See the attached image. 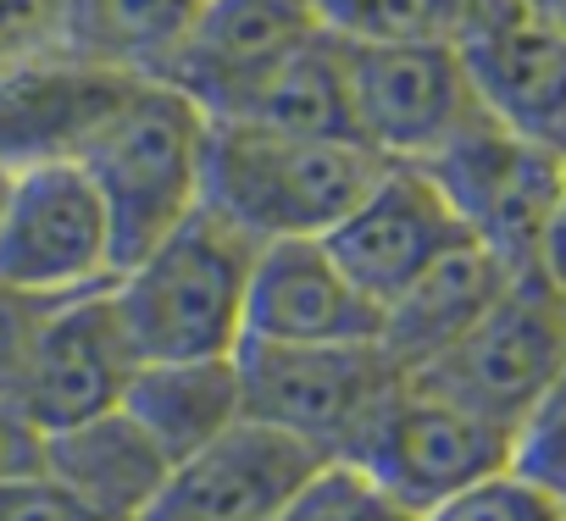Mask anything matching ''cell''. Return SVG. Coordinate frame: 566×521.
I'll return each mask as SVG.
<instances>
[{
  "label": "cell",
  "mask_w": 566,
  "mask_h": 521,
  "mask_svg": "<svg viewBox=\"0 0 566 521\" xmlns=\"http://www.w3.org/2000/svg\"><path fill=\"white\" fill-rule=\"evenodd\" d=\"M261 244L200 205L112 284L139 361H222L244 344V306Z\"/></svg>",
  "instance_id": "1"
},
{
  "label": "cell",
  "mask_w": 566,
  "mask_h": 521,
  "mask_svg": "<svg viewBox=\"0 0 566 521\" xmlns=\"http://www.w3.org/2000/svg\"><path fill=\"white\" fill-rule=\"evenodd\" d=\"M389 161L356 139H301L250 123H211L206 200L255 244L328 238Z\"/></svg>",
  "instance_id": "2"
},
{
  "label": "cell",
  "mask_w": 566,
  "mask_h": 521,
  "mask_svg": "<svg viewBox=\"0 0 566 521\" xmlns=\"http://www.w3.org/2000/svg\"><path fill=\"white\" fill-rule=\"evenodd\" d=\"M206 145L211 117L172 84L145 78L134 100L106 123V134L78 161L101 189L117 244V278L150 255L184 216L206 200Z\"/></svg>",
  "instance_id": "3"
},
{
  "label": "cell",
  "mask_w": 566,
  "mask_h": 521,
  "mask_svg": "<svg viewBox=\"0 0 566 521\" xmlns=\"http://www.w3.org/2000/svg\"><path fill=\"white\" fill-rule=\"evenodd\" d=\"M566 361V295L538 273L522 267L500 289V300L417 378H428L455 405L478 411L500 433H522L538 405L549 400Z\"/></svg>",
  "instance_id": "4"
},
{
  "label": "cell",
  "mask_w": 566,
  "mask_h": 521,
  "mask_svg": "<svg viewBox=\"0 0 566 521\" xmlns=\"http://www.w3.org/2000/svg\"><path fill=\"white\" fill-rule=\"evenodd\" d=\"M239 394L244 422L277 427L312 444L328 460H345L389 389L406 378L378 339L367 344H255L244 339L239 355Z\"/></svg>",
  "instance_id": "5"
},
{
  "label": "cell",
  "mask_w": 566,
  "mask_h": 521,
  "mask_svg": "<svg viewBox=\"0 0 566 521\" xmlns=\"http://www.w3.org/2000/svg\"><path fill=\"white\" fill-rule=\"evenodd\" d=\"M511 449H516L511 433H500L478 411L455 405L428 378L406 372L345 460L361 466L373 482H384L406 510L428 515L433 504L505 471Z\"/></svg>",
  "instance_id": "6"
},
{
  "label": "cell",
  "mask_w": 566,
  "mask_h": 521,
  "mask_svg": "<svg viewBox=\"0 0 566 521\" xmlns=\"http://www.w3.org/2000/svg\"><path fill=\"white\" fill-rule=\"evenodd\" d=\"M422 167L483 249H494L511 273L538 267L544 227L566 194V167L544 139H527L483 111Z\"/></svg>",
  "instance_id": "7"
},
{
  "label": "cell",
  "mask_w": 566,
  "mask_h": 521,
  "mask_svg": "<svg viewBox=\"0 0 566 521\" xmlns=\"http://www.w3.org/2000/svg\"><path fill=\"white\" fill-rule=\"evenodd\" d=\"M0 284L45 306L117 284L112 216L78 161L18 172L0 216Z\"/></svg>",
  "instance_id": "8"
},
{
  "label": "cell",
  "mask_w": 566,
  "mask_h": 521,
  "mask_svg": "<svg viewBox=\"0 0 566 521\" xmlns=\"http://www.w3.org/2000/svg\"><path fill=\"white\" fill-rule=\"evenodd\" d=\"M356 139L384 161H433L467 123L483 117L455 45H345Z\"/></svg>",
  "instance_id": "9"
},
{
  "label": "cell",
  "mask_w": 566,
  "mask_h": 521,
  "mask_svg": "<svg viewBox=\"0 0 566 521\" xmlns=\"http://www.w3.org/2000/svg\"><path fill=\"white\" fill-rule=\"evenodd\" d=\"M134 372H139V350H134L117 295L106 284V289L45 306V317L34 328L29 366H23L18 405L51 438V433H67L106 411H123Z\"/></svg>",
  "instance_id": "10"
},
{
  "label": "cell",
  "mask_w": 566,
  "mask_h": 521,
  "mask_svg": "<svg viewBox=\"0 0 566 521\" xmlns=\"http://www.w3.org/2000/svg\"><path fill=\"white\" fill-rule=\"evenodd\" d=\"M467 238L472 233L461 227V216L444 200V189L433 183V172L411 167V161H389L378 172V183L361 194V205L323 244L339 260V273L384 311Z\"/></svg>",
  "instance_id": "11"
},
{
  "label": "cell",
  "mask_w": 566,
  "mask_h": 521,
  "mask_svg": "<svg viewBox=\"0 0 566 521\" xmlns=\"http://www.w3.org/2000/svg\"><path fill=\"white\" fill-rule=\"evenodd\" d=\"M139 84L145 78L101 67L73 51L0 73V167L34 172L84 161Z\"/></svg>",
  "instance_id": "12"
},
{
  "label": "cell",
  "mask_w": 566,
  "mask_h": 521,
  "mask_svg": "<svg viewBox=\"0 0 566 521\" xmlns=\"http://www.w3.org/2000/svg\"><path fill=\"white\" fill-rule=\"evenodd\" d=\"M455 51L478 106L494 123L549 145V134L566 123V34L538 0H478Z\"/></svg>",
  "instance_id": "13"
},
{
  "label": "cell",
  "mask_w": 566,
  "mask_h": 521,
  "mask_svg": "<svg viewBox=\"0 0 566 521\" xmlns=\"http://www.w3.org/2000/svg\"><path fill=\"white\" fill-rule=\"evenodd\" d=\"M323 460L328 455L290 433L239 422L217 444L172 466L145 521H283Z\"/></svg>",
  "instance_id": "14"
},
{
  "label": "cell",
  "mask_w": 566,
  "mask_h": 521,
  "mask_svg": "<svg viewBox=\"0 0 566 521\" xmlns=\"http://www.w3.org/2000/svg\"><path fill=\"white\" fill-rule=\"evenodd\" d=\"M384 333V311L339 273L323 238L261 244L250 273L244 339L255 344H367Z\"/></svg>",
  "instance_id": "15"
},
{
  "label": "cell",
  "mask_w": 566,
  "mask_h": 521,
  "mask_svg": "<svg viewBox=\"0 0 566 521\" xmlns=\"http://www.w3.org/2000/svg\"><path fill=\"white\" fill-rule=\"evenodd\" d=\"M317 29L312 0H211L161 84L184 89L217 123Z\"/></svg>",
  "instance_id": "16"
},
{
  "label": "cell",
  "mask_w": 566,
  "mask_h": 521,
  "mask_svg": "<svg viewBox=\"0 0 566 521\" xmlns=\"http://www.w3.org/2000/svg\"><path fill=\"white\" fill-rule=\"evenodd\" d=\"M45 471L62 477L101 521H145V510L172 477V460L128 411H106L95 422L51 433Z\"/></svg>",
  "instance_id": "17"
},
{
  "label": "cell",
  "mask_w": 566,
  "mask_h": 521,
  "mask_svg": "<svg viewBox=\"0 0 566 521\" xmlns=\"http://www.w3.org/2000/svg\"><path fill=\"white\" fill-rule=\"evenodd\" d=\"M511 284V267L483 249L478 238L455 244L439 267H428L400 300L384 306V333L378 344L389 350V361L400 372H422L428 361H439Z\"/></svg>",
  "instance_id": "18"
},
{
  "label": "cell",
  "mask_w": 566,
  "mask_h": 521,
  "mask_svg": "<svg viewBox=\"0 0 566 521\" xmlns=\"http://www.w3.org/2000/svg\"><path fill=\"white\" fill-rule=\"evenodd\" d=\"M123 411L178 466L244 422L239 366H233V355H222V361H139V372L123 394Z\"/></svg>",
  "instance_id": "19"
},
{
  "label": "cell",
  "mask_w": 566,
  "mask_h": 521,
  "mask_svg": "<svg viewBox=\"0 0 566 521\" xmlns=\"http://www.w3.org/2000/svg\"><path fill=\"white\" fill-rule=\"evenodd\" d=\"M217 123H250L272 134H301V139H356V106H350V67L345 40L317 29L301 51L283 56L228 117ZM361 145V139H356Z\"/></svg>",
  "instance_id": "20"
},
{
  "label": "cell",
  "mask_w": 566,
  "mask_h": 521,
  "mask_svg": "<svg viewBox=\"0 0 566 521\" xmlns=\"http://www.w3.org/2000/svg\"><path fill=\"white\" fill-rule=\"evenodd\" d=\"M211 0H67V51L134 78H167Z\"/></svg>",
  "instance_id": "21"
},
{
  "label": "cell",
  "mask_w": 566,
  "mask_h": 521,
  "mask_svg": "<svg viewBox=\"0 0 566 521\" xmlns=\"http://www.w3.org/2000/svg\"><path fill=\"white\" fill-rule=\"evenodd\" d=\"M478 0H312L317 23L345 45H455Z\"/></svg>",
  "instance_id": "22"
},
{
  "label": "cell",
  "mask_w": 566,
  "mask_h": 521,
  "mask_svg": "<svg viewBox=\"0 0 566 521\" xmlns=\"http://www.w3.org/2000/svg\"><path fill=\"white\" fill-rule=\"evenodd\" d=\"M283 521H422L406 510L384 482H373L350 460H323L312 482L295 493V504L283 510Z\"/></svg>",
  "instance_id": "23"
},
{
  "label": "cell",
  "mask_w": 566,
  "mask_h": 521,
  "mask_svg": "<svg viewBox=\"0 0 566 521\" xmlns=\"http://www.w3.org/2000/svg\"><path fill=\"white\" fill-rule=\"evenodd\" d=\"M422 521H566V504L505 466V471L472 482L467 493L433 504Z\"/></svg>",
  "instance_id": "24"
},
{
  "label": "cell",
  "mask_w": 566,
  "mask_h": 521,
  "mask_svg": "<svg viewBox=\"0 0 566 521\" xmlns=\"http://www.w3.org/2000/svg\"><path fill=\"white\" fill-rule=\"evenodd\" d=\"M67 51V0H0V73Z\"/></svg>",
  "instance_id": "25"
},
{
  "label": "cell",
  "mask_w": 566,
  "mask_h": 521,
  "mask_svg": "<svg viewBox=\"0 0 566 521\" xmlns=\"http://www.w3.org/2000/svg\"><path fill=\"white\" fill-rule=\"evenodd\" d=\"M511 471H522L527 482H538L544 493H555L566 504V394H549L538 405V416L516 433Z\"/></svg>",
  "instance_id": "26"
},
{
  "label": "cell",
  "mask_w": 566,
  "mask_h": 521,
  "mask_svg": "<svg viewBox=\"0 0 566 521\" xmlns=\"http://www.w3.org/2000/svg\"><path fill=\"white\" fill-rule=\"evenodd\" d=\"M0 521H101L62 477L23 471V477H0Z\"/></svg>",
  "instance_id": "27"
},
{
  "label": "cell",
  "mask_w": 566,
  "mask_h": 521,
  "mask_svg": "<svg viewBox=\"0 0 566 521\" xmlns=\"http://www.w3.org/2000/svg\"><path fill=\"white\" fill-rule=\"evenodd\" d=\"M40 317H45V300H29V295L0 284V394L7 400H18V389H23V366H29Z\"/></svg>",
  "instance_id": "28"
},
{
  "label": "cell",
  "mask_w": 566,
  "mask_h": 521,
  "mask_svg": "<svg viewBox=\"0 0 566 521\" xmlns=\"http://www.w3.org/2000/svg\"><path fill=\"white\" fill-rule=\"evenodd\" d=\"M45 466V433L29 422L18 400L0 394V477H23Z\"/></svg>",
  "instance_id": "29"
},
{
  "label": "cell",
  "mask_w": 566,
  "mask_h": 521,
  "mask_svg": "<svg viewBox=\"0 0 566 521\" xmlns=\"http://www.w3.org/2000/svg\"><path fill=\"white\" fill-rule=\"evenodd\" d=\"M538 273L566 295V194H560V205H555V216H549V227H544V244H538Z\"/></svg>",
  "instance_id": "30"
},
{
  "label": "cell",
  "mask_w": 566,
  "mask_h": 521,
  "mask_svg": "<svg viewBox=\"0 0 566 521\" xmlns=\"http://www.w3.org/2000/svg\"><path fill=\"white\" fill-rule=\"evenodd\" d=\"M12 183H18V172L0 167V216H7V205H12Z\"/></svg>",
  "instance_id": "31"
},
{
  "label": "cell",
  "mask_w": 566,
  "mask_h": 521,
  "mask_svg": "<svg viewBox=\"0 0 566 521\" xmlns=\"http://www.w3.org/2000/svg\"><path fill=\"white\" fill-rule=\"evenodd\" d=\"M538 7H544V12L560 23V34H566V0H538Z\"/></svg>",
  "instance_id": "32"
},
{
  "label": "cell",
  "mask_w": 566,
  "mask_h": 521,
  "mask_svg": "<svg viewBox=\"0 0 566 521\" xmlns=\"http://www.w3.org/2000/svg\"><path fill=\"white\" fill-rule=\"evenodd\" d=\"M549 150H555V156H560V167H566V123L549 134Z\"/></svg>",
  "instance_id": "33"
}]
</instances>
